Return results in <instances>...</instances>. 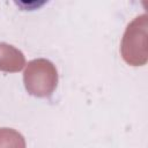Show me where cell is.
Returning <instances> with one entry per match:
<instances>
[{
    "mask_svg": "<svg viewBox=\"0 0 148 148\" xmlns=\"http://www.w3.org/2000/svg\"><path fill=\"white\" fill-rule=\"evenodd\" d=\"M23 83L30 95L39 98L50 97L58 86L56 65L45 58L29 61L23 72Z\"/></svg>",
    "mask_w": 148,
    "mask_h": 148,
    "instance_id": "cell-2",
    "label": "cell"
},
{
    "mask_svg": "<svg viewBox=\"0 0 148 148\" xmlns=\"http://www.w3.org/2000/svg\"><path fill=\"white\" fill-rule=\"evenodd\" d=\"M148 16H136L128 23L120 43V53L126 64L133 67L145 66L148 61Z\"/></svg>",
    "mask_w": 148,
    "mask_h": 148,
    "instance_id": "cell-1",
    "label": "cell"
},
{
    "mask_svg": "<svg viewBox=\"0 0 148 148\" xmlns=\"http://www.w3.org/2000/svg\"><path fill=\"white\" fill-rule=\"evenodd\" d=\"M0 148H25L24 136L14 128H0Z\"/></svg>",
    "mask_w": 148,
    "mask_h": 148,
    "instance_id": "cell-4",
    "label": "cell"
},
{
    "mask_svg": "<svg viewBox=\"0 0 148 148\" xmlns=\"http://www.w3.org/2000/svg\"><path fill=\"white\" fill-rule=\"evenodd\" d=\"M25 66V57L15 46L0 43V71L6 73L20 72Z\"/></svg>",
    "mask_w": 148,
    "mask_h": 148,
    "instance_id": "cell-3",
    "label": "cell"
}]
</instances>
